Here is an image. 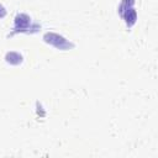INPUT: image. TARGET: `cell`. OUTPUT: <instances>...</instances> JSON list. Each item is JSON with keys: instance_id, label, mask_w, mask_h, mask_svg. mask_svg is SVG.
Returning <instances> with one entry per match:
<instances>
[{"instance_id": "3957f363", "label": "cell", "mask_w": 158, "mask_h": 158, "mask_svg": "<svg viewBox=\"0 0 158 158\" xmlns=\"http://www.w3.org/2000/svg\"><path fill=\"white\" fill-rule=\"evenodd\" d=\"M43 41L46 43L58 48V49H62V51H68V49L74 48V43L73 42L68 41L62 35H58L56 32H47V33H44Z\"/></svg>"}, {"instance_id": "5b68a950", "label": "cell", "mask_w": 158, "mask_h": 158, "mask_svg": "<svg viewBox=\"0 0 158 158\" xmlns=\"http://www.w3.org/2000/svg\"><path fill=\"white\" fill-rule=\"evenodd\" d=\"M6 16V10H5V7L0 4V19H4Z\"/></svg>"}, {"instance_id": "277c9868", "label": "cell", "mask_w": 158, "mask_h": 158, "mask_svg": "<svg viewBox=\"0 0 158 158\" xmlns=\"http://www.w3.org/2000/svg\"><path fill=\"white\" fill-rule=\"evenodd\" d=\"M5 60L9 63V64H12V65H17L22 62V56L19 53V52H15V51H11V52H7L6 56H5Z\"/></svg>"}, {"instance_id": "7a4b0ae2", "label": "cell", "mask_w": 158, "mask_h": 158, "mask_svg": "<svg viewBox=\"0 0 158 158\" xmlns=\"http://www.w3.org/2000/svg\"><path fill=\"white\" fill-rule=\"evenodd\" d=\"M118 15L123 19L126 26L131 28L137 21V12L135 10V0H121L117 7Z\"/></svg>"}, {"instance_id": "6da1fadb", "label": "cell", "mask_w": 158, "mask_h": 158, "mask_svg": "<svg viewBox=\"0 0 158 158\" xmlns=\"http://www.w3.org/2000/svg\"><path fill=\"white\" fill-rule=\"evenodd\" d=\"M40 28H41V25L32 22V19L27 14L21 12L15 16L12 31L11 33H9V37L16 33H36L40 31Z\"/></svg>"}]
</instances>
